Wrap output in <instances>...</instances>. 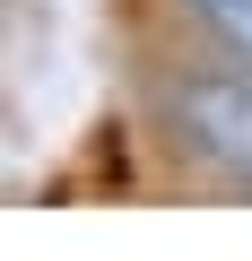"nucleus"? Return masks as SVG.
<instances>
[{
  "instance_id": "nucleus-1",
  "label": "nucleus",
  "mask_w": 252,
  "mask_h": 261,
  "mask_svg": "<svg viewBox=\"0 0 252 261\" xmlns=\"http://www.w3.org/2000/svg\"><path fill=\"white\" fill-rule=\"evenodd\" d=\"M165 122H174V140L226 174H252V79H183L165 96Z\"/></svg>"
},
{
  "instance_id": "nucleus-2",
  "label": "nucleus",
  "mask_w": 252,
  "mask_h": 261,
  "mask_svg": "<svg viewBox=\"0 0 252 261\" xmlns=\"http://www.w3.org/2000/svg\"><path fill=\"white\" fill-rule=\"evenodd\" d=\"M200 18L217 27V44H226V53H243V61H252V0H200Z\"/></svg>"
}]
</instances>
